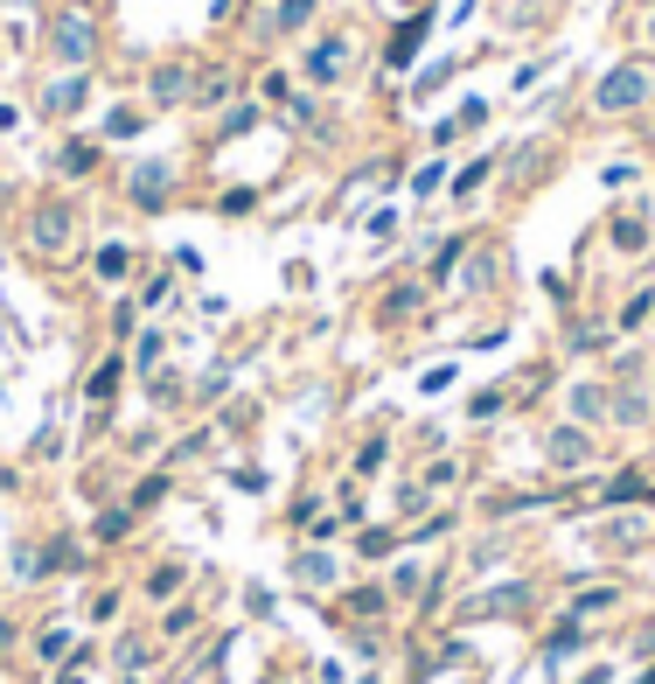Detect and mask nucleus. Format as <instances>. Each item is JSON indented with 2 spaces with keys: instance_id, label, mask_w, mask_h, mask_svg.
Segmentation results:
<instances>
[{
  "instance_id": "nucleus-1",
  "label": "nucleus",
  "mask_w": 655,
  "mask_h": 684,
  "mask_svg": "<svg viewBox=\"0 0 655 684\" xmlns=\"http://www.w3.org/2000/svg\"><path fill=\"white\" fill-rule=\"evenodd\" d=\"M49 56H56V64H70V70H84L91 56H99V14H91V8H64L49 22Z\"/></svg>"
},
{
  "instance_id": "nucleus-2",
  "label": "nucleus",
  "mask_w": 655,
  "mask_h": 684,
  "mask_svg": "<svg viewBox=\"0 0 655 684\" xmlns=\"http://www.w3.org/2000/svg\"><path fill=\"white\" fill-rule=\"evenodd\" d=\"M648 64H621V70H607V78H600V91H593V105H600V112H634V105H642L648 99Z\"/></svg>"
},
{
  "instance_id": "nucleus-3",
  "label": "nucleus",
  "mask_w": 655,
  "mask_h": 684,
  "mask_svg": "<svg viewBox=\"0 0 655 684\" xmlns=\"http://www.w3.org/2000/svg\"><path fill=\"white\" fill-rule=\"evenodd\" d=\"M349 64H356V35H328V43L307 49V78H314V84L349 78Z\"/></svg>"
},
{
  "instance_id": "nucleus-4",
  "label": "nucleus",
  "mask_w": 655,
  "mask_h": 684,
  "mask_svg": "<svg viewBox=\"0 0 655 684\" xmlns=\"http://www.w3.org/2000/svg\"><path fill=\"white\" fill-rule=\"evenodd\" d=\"M84 99H91L84 78H56V84H43V112H49V119H77V112H84Z\"/></svg>"
},
{
  "instance_id": "nucleus-5",
  "label": "nucleus",
  "mask_w": 655,
  "mask_h": 684,
  "mask_svg": "<svg viewBox=\"0 0 655 684\" xmlns=\"http://www.w3.org/2000/svg\"><path fill=\"white\" fill-rule=\"evenodd\" d=\"M28 238L43 244V252H64V244H70V210H64V203H43L35 224H28Z\"/></svg>"
},
{
  "instance_id": "nucleus-6",
  "label": "nucleus",
  "mask_w": 655,
  "mask_h": 684,
  "mask_svg": "<svg viewBox=\"0 0 655 684\" xmlns=\"http://www.w3.org/2000/svg\"><path fill=\"white\" fill-rule=\"evenodd\" d=\"M544 454H551V468H586L593 461V441H586L579 426H558L551 441H544Z\"/></svg>"
},
{
  "instance_id": "nucleus-7",
  "label": "nucleus",
  "mask_w": 655,
  "mask_h": 684,
  "mask_svg": "<svg viewBox=\"0 0 655 684\" xmlns=\"http://www.w3.org/2000/svg\"><path fill=\"white\" fill-rule=\"evenodd\" d=\"M147 91H153V105H182L188 91H196V78H188L182 64H161V70L147 78Z\"/></svg>"
},
{
  "instance_id": "nucleus-8",
  "label": "nucleus",
  "mask_w": 655,
  "mask_h": 684,
  "mask_svg": "<svg viewBox=\"0 0 655 684\" xmlns=\"http://www.w3.org/2000/svg\"><path fill=\"white\" fill-rule=\"evenodd\" d=\"M168 182H175V175H168V168H133V203H140V210H161V196H168Z\"/></svg>"
},
{
  "instance_id": "nucleus-9",
  "label": "nucleus",
  "mask_w": 655,
  "mask_h": 684,
  "mask_svg": "<svg viewBox=\"0 0 655 684\" xmlns=\"http://www.w3.org/2000/svg\"><path fill=\"white\" fill-rule=\"evenodd\" d=\"M572 412H579V420H607V412H613V391L607 385H572Z\"/></svg>"
},
{
  "instance_id": "nucleus-10",
  "label": "nucleus",
  "mask_w": 655,
  "mask_h": 684,
  "mask_svg": "<svg viewBox=\"0 0 655 684\" xmlns=\"http://www.w3.org/2000/svg\"><path fill=\"white\" fill-rule=\"evenodd\" d=\"M294 573H300L307 586H328V580H335V559H328V552H300V559H294Z\"/></svg>"
},
{
  "instance_id": "nucleus-11",
  "label": "nucleus",
  "mask_w": 655,
  "mask_h": 684,
  "mask_svg": "<svg viewBox=\"0 0 655 684\" xmlns=\"http://www.w3.org/2000/svg\"><path fill=\"white\" fill-rule=\"evenodd\" d=\"M91 265H99V280H126V273H133V252H126V244H105Z\"/></svg>"
},
{
  "instance_id": "nucleus-12",
  "label": "nucleus",
  "mask_w": 655,
  "mask_h": 684,
  "mask_svg": "<svg viewBox=\"0 0 655 684\" xmlns=\"http://www.w3.org/2000/svg\"><path fill=\"white\" fill-rule=\"evenodd\" d=\"M418 43H426V22H404V29H398V43H391V64H412Z\"/></svg>"
},
{
  "instance_id": "nucleus-13",
  "label": "nucleus",
  "mask_w": 655,
  "mask_h": 684,
  "mask_svg": "<svg viewBox=\"0 0 655 684\" xmlns=\"http://www.w3.org/2000/svg\"><path fill=\"white\" fill-rule=\"evenodd\" d=\"M642 538H648V517H613V545H621V552H634Z\"/></svg>"
},
{
  "instance_id": "nucleus-14",
  "label": "nucleus",
  "mask_w": 655,
  "mask_h": 684,
  "mask_svg": "<svg viewBox=\"0 0 655 684\" xmlns=\"http://www.w3.org/2000/svg\"><path fill=\"white\" fill-rule=\"evenodd\" d=\"M613 420H628V426L648 420V398H642V391H613Z\"/></svg>"
},
{
  "instance_id": "nucleus-15",
  "label": "nucleus",
  "mask_w": 655,
  "mask_h": 684,
  "mask_svg": "<svg viewBox=\"0 0 655 684\" xmlns=\"http://www.w3.org/2000/svg\"><path fill=\"white\" fill-rule=\"evenodd\" d=\"M112 391H119V364H112V356H105V364L99 371H91V398H99V406H105V398Z\"/></svg>"
},
{
  "instance_id": "nucleus-16",
  "label": "nucleus",
  "mask_w": 655,
  "mask_h": 684,
  "mask_svg": "<svg viewBox=\"0 0 655 684\" xmlns=\"http://www.w3.org/2000/svg\"><path fill=\"white\" fill-rule=\"evenodd\" d=\"M307 14H314V0H279V8H273V22H279V29H300Z\"/></svg>"
},
{
  "instance_id": "nucleus-17",
  "label": "nucleus",
  "mask_w": 655,
  "mask_h": 684,
  "mask_svg": "<svg viewBox=\"0 0 655 684\" xmlns=\"http://www.w3.org/2000/svg\"><path fill=\"white\" fill-rule=\"evenodd\" d=\"M418 308V287H398L391 300H383V315H391V321H404V315H412Z\"/></svg>"
},
{
  "instance_id": "nucleus-18",
  "label": "nucleus",
  "mask_w": 655,
  "mask_h": 684,
  "mask_svg": "<svg viewBox=\"0 0 655 684\" xmlns=\"http://www.w3.org/2000/svg\"><path fill=\"white\" fill-rule=\"evenodd\" d=\"M175 586H182V566H161V573H153V580H147V594H153V601H161V594H175Z\"/></svg>"
},
{
  "instance_id": "nucleus-19",
  "label": "nucleus",
  "mask_w": 655,
  "mask_h": 684,
  "mask_svg": "<svg viewBox=\"0 0 655 684\" xmlns=\"http://www.w3.org/2000/svg\"><path fill=\"white\" fill-rule=\"evenodd\" d=\"M91 161H99V147H64V175H84Z\"/></svg>"
},
{
  "instance_id": "nucleus-20",
  "label": "nucleus",
  "mask_w": 655,
  "mask_h": 684,
  "mask_svg": "<svg viewBox=\"0 0 655 684\" xmlns=\"http://www.w3.org/2000/svg\"><path fill=\"white\" fill-rule=\"evenodd\" d=\"M648 231H642V224H634V217H621V224H613V244H621V252H634V244H642Z\"/></svg>"
},
{
  "instance_id": "nucleus-21",
  "label": "nucleus",
  "mask_w": 655,
  "mask_h": 684,
  "mask_svg": "<svg viewBox=\"0 0 655 684\" xmlns=\"http://www.w3.org/2000/svg\"><path fill=\"white\" fill-rule=\"evenodd\" d=\"M35 650H43V663H49V657H64V650H70V636H64V629H49L43 642H35Z\"/></svg>"
},
{
  "instance_id": "nucleus-22",
  "label": "nucleus",
  "mask_w": 655,
  "mask_h": 684,
  "mask_svg": "<svg viewBox=\"0 0 655 684\" xmlns=\"http://www.w3.org/2000/svg\"><path fill=\"white\" fill-rule=\"evenodd\" d=\"M8 642H14V629H8V622H0V650H8Z\"/></svg>"
},
{
  "instance_id": "nucleus-23",
  "label": "nucleus",
  "mask_w": 655,
  "mask_h": 684,
  "mask_svg": "<svg viewBox=\"0 0 655 684\" xmlns=\"http://www.w3.org/2000/svg\"><path fill=\"white\" fill-rule=\"evenodd\" d=\"M648 35H655V22H648Z\"/></svg>"
},
{
  "instance_id": "nucleus-24",
  "label": "nucleus",
  "mask_w": 655,
  "mask_h": 684,
  "mask_svg": "<svg viewBox=\"0 0 655 684\" xmlns=\"http://www.w3.org/2000/svg\"><path fill=\"white\" fill-rule=\"evenodd\" d=\"M404 8H412V0H404Z\"/></svg>"
}]
</instances>
